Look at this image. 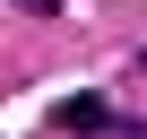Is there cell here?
I'll return each instance as SVG.
<instances>
[{
    "instance_id": "cell-1",
    "label": "cell",
    "mask_w": 147,
    "mask_h": 139,
    "mask_svg": "<svg viewBox=\"0 0 147 139\" xmlns=\"http://www.w3.org/2000/svg\"><path fill=\"white\" fill-rule=\"evenodd\" d=\"M52 122H61V130H78V139H113V122H121V113H113L104 96H69Z\"/></svg>"
},
{
    "instance_id": "cell-2",
    "label": "cell",
    "mask_w": 147,
    "mask_h": 139,
    "mask_svg": "<svg viewBox=\"0 0 147 139\" xmlns=\"http://www.w3.org/2000/svg\"><path fill=\"white\" fill-rule=\"evenodd\" d=\"M35 9H52V0H35Z\"/></svg>"
}]
</instances>
